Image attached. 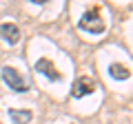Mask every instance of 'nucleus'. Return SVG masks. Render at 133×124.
Returning a JSON list of instances; mask_svg holds the SVG:
<instances>
[{
    "instance_id": "6",
    "label": "nucleus",
    "mask_w": 133,
    "mask_h": 124,
    "mask_svg": "<svg viewBox=\"0 0 133 124\" xmlns=\"http://www.w3.org/2000/svg\"><path fill=\"white\" fill-rule=\"evenodd\" d=\"M109 75L113 78V80H129V78H131V71H129V67H124V64L113 62L109 67Z\"/></svg>"
},
{
    "instance_id": "2",
    "label": "nucleus",
    "mask_w": 133,
    "mask_h": 124,
    "mask_svg": "<svg viewBox=\"0 0 133 124\" xmlns=\"http://www.w3.org/2000/svg\"><path fill=\"white\" fill-rule=\"evenodd\" d=\"M2 80H5L7 84H9V89H14L16 93H24V91H29L27 82L22 80V75H20L16 69H11V67L2 69Z\"/></svg>"
},
{
    "instance_id": "4",
    "label": "nucleus",
    "mask_w": 133,
    "mask_h": 124,
    "mask_svg": "<svg viewBox=\"0 0 133 124\" xmlns=\"http://www.w3.org/2000/svg\"><path fill=\"white\" fill-rule=\"evenodd\" d=\"M36 71H40L44 78H49V80H53V82H60L62 80V73L53 67V62L47 60V58H40V60L36 62Z\"/></svg>"
},
{
    "instance_id": "8",
    "label": "nucleus",
    "mask_w": 133,
    "mask_h": 124,
    "mask_svg": "<svg viewBox=\"0 0 133 124\" xmlns=\"http://www.w3.org/2000/svg\"><path fill=\"white\" fill-rule=\"evenodd\" d=\"M31 2H38V5H44V2H47V0H31Z\"/></svg>"
},
{
    "instance_id": "3",
    "label": "nucleus",
    "mask_w": 133,
    "mask_h": 124,
    "mask_svg": "<svg viewBox=\"0 0 133 124\" xmlns=\"http://www.w3.org/2000/svg\"><path fill=\"white\" fill-rule=\"evenodd\" d=\"M95 91V82L91 78H78L71 86V95L73 98H84V95H91Z\"/></svg>"
},
{
    "instance_id": "1",
    "label": "nucleus",
    "mask_w": 133,
    "mask_h": 124,
    "mask_svg": "<svg viewBox=\"0 0 133 124\" xmlns=\"http://www.w3.org/2000/svg\"><path fill=\"white\" fill-rule=\"evenodd\" d=\"M80 29H84V31H89V33H102V31L107 29L104 22H102V18H100V9L98 7L89 9L80 18Z\"/></svg>"
},
{
    "instance_id": "5",
    "label": "nucleus",
    "mask_w": 133,
    "mask_h": 124,
    "mask_svg": "<svg viewBox=\"0 0 133 124\" xmlns=\"http://www.w3.org/2000/svg\"><path fill=\"white\" fill-rule=\"evenodd\" d=\"M0 38L5 40L7 44H18L20 40V29L16 24L7 22V24H0Z\"/></svg>"
},
{
    "instance_id": "7",
    "label": "nucleus",
    "mask_w": 133,
    "mask_h": 124,
    "mask_svg": "<svg viewBox=\"0 0 133 124\" xmlns=\"http://www.w3.org/2000/svg\"><path fill=\"white\" fill-rule=\"evenodd\" d=\"M9 118L14 120V124H29L33 118L31 111H18V109H9Z\"/></svg>"
}]
</instances>
